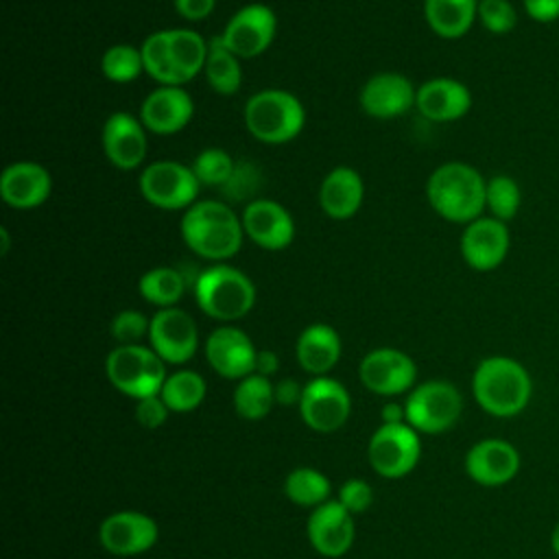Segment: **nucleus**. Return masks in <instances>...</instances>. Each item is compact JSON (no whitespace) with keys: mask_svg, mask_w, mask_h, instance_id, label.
I'll return each instance as SVG.
<instances>
[{"mask_svg":"<svg viewBox=\"0 0 559 559\" xmlns=\"http://www.w3.org/2000/svg\"><path fill=\"white\" fill-rule=\"evenodd\" d=\"M472 395L487 415L509 419L528 406L533 378L528 369L511 356H487L472 373Z\"/></svg>","mask_w":559,"mask_h":559,"instance_id":"1","label":"nucleus"},{"mask_svg":"<svg viewBox=\"0 0 559 559\" xmlns=\"http://www.w3.org/2000/svg\"><path fill=\"white\" fill-rule=\"evenodd\" d=\"M179 229L192 253L216 264L234 258L245 240L240 216L223 201H197L183 212Z\"/></svg>","mask_w":559,"mask_h":559,"instance_id":"2","label":"nucleus"},{"mask_svg":"<svg viewBox=\"0 0 559 559\" xmlns=\"http://www.w3.org/2000/svg\"><path fill=\"white\" fill-rule=\"evenodd\" d=\"M487 179L467 162H445L426 181L430 207L448 223L467 225L485 214Z\"/></svg>","mask_w":559,"mask_h":559,"instance_id":"3","label":"nucleus"},{"mask_svg":"<svg viewBox=\"0 0 559 559\" xmlns=\"http://www.w3.org/2000/svg\"><path fill=\"white\" fill-rule=\"evenodd\" d=\"M197 306L216 321L231 323L251 312L255 304V286L249 275L225 262L203 269L194 284Z\"/></svg>","mask_w":559,"mask_h":559,"instance_id":"4","label":"nucleus"},{"mask_svg":"<svg viewBox=\"0 0 559 559\" xmlns=\"http://www.w3.org/2000/svg\"><path fill=\"white\" fill-rule=\"evenodd\" d=\"M242 120L258 142L284 144L301 133L306 124V109L293 92L269 87L247 98Z\"/></svg>","mask_w":559,"mask_h":559,"instance_id":"5","label":"nucleus"},{"mask_svg":"<svg viewBox=\"0 0 559 559\" xmlns=\"http://www.w3.org/2000/svg\"><path fill=\"white\" fill-rule=\"evenodd\" d=\"M111 386L133 400L159 395L168 373L166 362L146 345H116L105 358Z\"/></svg>","mask_w":559,"mask_h":559,"instance_id":"6","label":"nucleus"},{"mask_svg":"<svg viewBox=\"0 0 559 559\" xmlns=\"http://www.w3.org/2000/svg\"><path fill=\"white\" fill-rule=\"evenodd\" d=\"M404 408L408 426L424 435H439L461 419L463 395L448 380H426L415 384Z\"/></svg>","mask_w":559,"mask_h":559,"instance_id":"7","label":"nucleus"},{"mask_svg":"<svg viewBox=\"0 0 559 559\" xmlns=\"http://www.w3.org/2000/svg\"><path fill=\"white\" fill-rule=\"evenodd\" d=\"M138 188L146 203L173 212L194 205L201 183L190 166L175 159H157L142 168Z\"/></svg>","mask_w":559,"mask_h":559,"instance_id":"8","label":"nucleus"},{"mask_svg":"<svg viewBox=\"0 0 559 559\" xmlns=\"http://www.w3.org/2000/svg\"><path fill=\"white\" fill-rule=\"evenodd\" d=\"M421 456L419 432L404 424H380L367 443V459L376 474L402 478L415 469Z\"/></svg>","mask_w":559,"mask_h":559,"instance_id":"9","label":"nucleus"},{"mask_svg":"<svg viewBox=\"0 0 559 559\" xmlns=\"http://www.w3.org/2000/svg\"><path fill=\"white\" fill-rule=\"evenodd\" d=\"M358 378L367 391L393 397L415 389L417 365L402 349L378 347L362 356L358 365Z\"/></svg>","mask_w":559,"mask_h":559,"instance_id":"10","label":"nucleus"},{"mask_svg":"<svg viewBox=\"0 0 559 559\" xmlns=\"http://www.w3.org/2000/svg\"><path fill=\"white\" fill-rule=\"evenodd\" d=\"M352 397L349 391L330 376L312 378L304 384L299 415L314 432H334L349 419Z\"/></svg>","mask_w":559,"mask_h":559,"instance_id":"11","label":"nucleus"},{"mask_svg":"<svg viewBox=\"0 0 559 559\" xmlns=\"http://www.w3.org/2000/svg\"><path fill=\"white\" fill-rule=\"evenodd\" d=\"M277 17L271 7L251 2L240 7L218 35L221 41L240 59H253L262 55L275 39Z\"/></svg>","mask_w":559,"mask_h":559,"instance_id":"12","label":"nucleus"},{"mask_svg":"<svg viewBox=\"0 0 559 559\" xmlns=\"http://www.w3.org/2000/svg\"><path fill=\"white\" fill-rule=\"evenodd\" d=\"M148 347L166 365H186L199 347V330L194 319L177 306L159 308L151 317Z\"/></svg>","mask_w":559,"mask_h":559,"instance_id":"13","label":"nucleus"},{"mask_svg":"<svg viewBox=\"0 0 559 559\" xmlns=\"http://www.w3.org/2000/svg\"><path fill=\"white\" fill-rule=\"evenodd\" d=\"M461 255L465 264L474 271L487 273L498 269L511 249V234L509 225L493 218V216H480L463 227L461 234Z\"/></svg>","mask_w":559,"mask_h":559,"instance_id":"14","label":"nucleus"},{"mask_svg":"<svg viewBox=\"0 0 559 559\" xmlns=\"http://www.w3.org/2000/svg\"><path fill=\"white\" fill-rule=\"evenodd\" d=\"M465 474L483 487H502L511 483L522 465L518 448L498 437L476 441L465 454Z\"/></svg>","mask_w":559,"mask_h":559,"instance_id":"15","label":"nucleus"},{"mask_svg":"<svg viewBox=\"0 0 559 559\" xmlns=\"http://www.w3.org/2000/svg\"><path fill=\"white\" fill-rule=\"evenodd\" d=\"M157 537V522L140 511H116L98 526L100 546L116 557L142 555L155 546Z\"/></svg>","mask_w":559,"mask_h":559,"instance_id":"16","label":"nucleus"},{"mask_svg":"<svg viewBox=\"0 0 559 559\" xmlns=\"http://www.w3.org/2000/svg\"><path fill=\"white\" fill-rule=\"evenodd\" d=\"M258 349L253 341L236 325H221L205 338V358L210 367L227 380H242L255 371Z\"/></svg>","mask_w":559,"mask_h":559,"instance_id":"17","label":"nucleus"},{"mask_svg":"<svg viewBox=\"0 0 559 559\" xmlns=\"http://www.w3.org/2000/svg\"><path fill=\"white\" fill-rule=\"evenodd\" d=\"M417 87L400 72H378L358 94L360 109L376 120H393L415 107Z\"/></svg>","mask_w":559,"mask_h":559,"instance_id":"18","label":"nucleus"},{"mask_svg":"<svg viewBox=\"0 0 559 559\" xmlns=\"http://www.w3.org/2000/svg\"><path fill=\"white\" fill-rule=\"evenodd\" d=\"M306 535L319 555L343 557L354 544V515L338 500H328L310 511Z\"/></svg>","mask_w":559,"mask_h":559,"instance_id":"19","label":"nucleus"},{"mask_svg":"<svg viewBox=\"0 0 559 559\" xmlns=\"http://www.w3.org/2000/svg\"><path fill=\"white\" fill-rule=\"evenodd\" d=\"M194 103L181 85H157L140 105V122L155 135H175L188 127Z\"/></svg>","mask_w":559,"mask_h":559,"instance_id":"20","label":"nucleus"},{"mask_svg":"<svg viewBox=\"0 0 559 559\" xmlns=\"http://www.w3.org/2000/svg\"><path fill=\"white\" fill-rule=\"evenodd\" d=\"M105 157L118 170H135L146 157V129L140 118L127 111H114L100 131Z\"/></svg>","mask_w":559,"mask_h":559,"instance_id":"21","label":"nucleus"},{"mask_svg":"<svg viewBox=\"0 0 559 559\" xmlns=\"http://www.w3.org/2000/svg\"><path fill=\"white\" fill-rule=\"evenodd\" d=\"M245 236L269 251L286 249L295 238V221L290 212L271 199L249 201L240 214Z\"/></svg>","mask_w":559,"mask_h":559,"instance_id":"22","label":"nucleus"},{"mask_svg":"<svg viewBox=\"0 0 559 559\" xmlns=\"http://www.w3.org/2000/svg\"><path fill=\"white\" fill-rule=\"evenodd\" d=\"M52 177L37 162H13L0 175V197L13 210H35L48 201Z\"/></svg>","mask_w":559,"mask_h":559,"instance_id":"23","label":"nucleus"},{"mask_svg":"<svg viewBox=\"0 0 559 559\" xmlns=\"http://www.w3.org/2000/svg\"><path fill=\"white\" fill-rule=\"evenodd\" d=\"M472 107L469 87L452 76H435L417 87L415 109L430 122L461 120Z\"/></svg>","mask_w":559,"mask_h":559,"instance_id":"24","label":"nucleus"},{"mask_svg":"<svg viewBox=\"0 0 559 559\" xmlns=\"http://www.w3.org/2000/svg\"><path fill=\"white\" fill-rule=\"evenodd\" d=\"M365 199L362 177L349 166L332 168L319 188V205L334 221L352 218Z\"/></svg>","mask_w":559,"mask_h":559,"instance_id":"25","label":"nucleus"},{"mask_svg":"<svg viewBox=\"0 0 559 559\" xmlns=\"http://www.w3.org/2000/svg\"><path fill=\"white\" fill-rule=\"evenodd\" d=\"M295 356L306 373L314 378L328 376L341 358V336L328 323H310L297 336Z\"/></svg>","mask_w":559,"mask_h":559,"instance_id":"26","label":"nucleus"},{"mask_svg":"<svg viewBox=\"0 0 559 559\" xmlns=\"http://www.w3.org/2000/svg\"><path fill=\"white\" fill-rule=\"evenodd\" d=\"M424 17L435 35L459 39L478 20V0H424Z\"/></svg>","mask_w":559,"mask_h":559,"instance_id":"27","label":"nucleus"},{"mask_svg":"<svg viewBox=\"0 0 559 559\" xmlns=\"http://www.w3.org/2000/svg\"><path fill=\"white\" fill-rule=\"evenodd\" d=\"M168 50L177 83L186 85L205 68L210 41L192 28H168Z\"/></svg>","mask_w":559,"mask_h":559,"instance_id":"28","label":"nucleus"},{"mask_svg":"<svg viewBox=\"0 0 559 559\" xmlns=\"http://www.w3.org/2000/svg\"><path fill=\"white\" fill-rule=\"evenodd\" d=\"M207 85L221 96H234L242 85V66L240 57H236L221 37L210 39V50L203 68Z\"/></svg>","mask_w":559,"mask_h":559,"instance_id":"29","label":"nucleus"},{"mask_svg":"<svg viewBox=\"0 0 559 559\" xmlns=\"http://www.w3.org/2000/svg\"><path fill=\"white\" fill-rule=\"evenodd\" d=\"M186 275L175 269V266H153L148 269L140 282H138V293L142 295L144 301L159 308H173L186 293L188 288Z\"/></svg>","mask_w":559,"mask_h":559,"instance_id":"30","label":"nucleus"},{"mask_svg":"<svg viewBox=\"0 0 559 559\" xmlns=\"http://www.w3.org/2000/svg\"><path fill=\"white\" fill-rule=\"evenodd\" d=\"M207 384L201 373L192 369H177L168 373L159 397L166 402L170 413H190L205 400Z\"/></svg>","mask_w":559,"mask_h":559,"instance_id":"31","label":"nucleus"},{"mask_svg":"<svg viewBox=\"0 0 559 559\" xmlns=\"http://www.w3.org/2000/svg\"><path fill=\"white\" fill-rule=\"evenodd\" d=\"M273 404H275V391H273L271 378L251 373L238 380L234 389V411L240 419L258 421L269 415Z\"/></svg>","mask_w":559,"mask_h":559,"instance_id":"32","label":"nucleus"},{"mask_svg":"<svg viewBox=\"0 0 559 559\" xmlns=\"http://www.w3.org/2000/svg\"><path fill=\"white\" fill-rule=\"evenodd\" d=\"M330 480L314 467H295L284 480L286 498L297 507H319L330 500Z\"/></svg>","mask_w":559,"mask_h":559,"instance_id":"33","label":"nucleus"},{"mask_svg":"<svg viewBox=\"0 0 559 559\" xmlns=\"http://www.w3.org/2000/svg\"><path fill=\"white\" fill-rule=\"evenodd\" d=\"M522 205V190L511 175H493L485 188V210L489 216L509 223L518 216Z\"/></svg>","mask_w":559,"mask_h":559,"instance_id":"34","label":"nucleus"},{"mask_svg":"<svg viewBox=\"0 0 559 559\" xmlns=\"http://www.w3.org/2000/svg\"><path fill=\"white\" fill-rule=\"evenodd\" d=\"M100 72L111 83H133L144 72L140 48L131 44H114L100 57Z\"/></svg>","mask_w":559,"mask_h":559,"instance_id":"35","label":"nucleus"},{"mask_svg":"<svg viewBox=\"0 0 559 559\" xmlns=\"http://www.w3.org/2000/svg\"><path fill=\"white\" fill-rule=\"evenodd\" d=\"M144 72L157 85H179L168 50V31H155L140 44ZM183 87V85H181Z\"/></svg>","mask_w":559,"mask_h":559,"instance_id":"36","label":"nucleus"},{"mask_svg":"<svg viewBox=\"0 0 559 559\" xmlns=\"http://www.w3.org/2000/svg\"><path fill=\"white\" fill-rule=\"evenodd\" d=\"M192 173L199 179L201 186H223L229 183L234 177V159L227 151L218 148V146H210L203 148L194 162H192Z\"/></svg>","mask_w":559,"mask_h":559,"instance_id":"37","label":"nucleus"},{"mask_svg":"<svg viewBox=\"0 0 559 559\" xmlns=\"http://www.w3.org/2000/svg\"><path fill=\"white\" fill-rule=\"evenodd\" d=\"M478 22L491 35H507L518 26V11L511 0H478Z\"/></svg>","mask_w":559,"mask_h":559,"instance_id":"38","label":"nucleus"},{"mask_svg":"<svg viewBox=\"0 0 559 559\" xmlns=\"http://www.w3.org/2000/svg\"><path fill=\"white\" fill-rule=\"evenodd\" d=\"M151 319H146L140 310H120L109 325V332L118 345H140V341L148 338Z\"/></svg>","mask_w":559,"mask_h":559,"instance_id":"39","label":"nucleus"},{"mask_svg":"<svg viewBox=\"0 0 559 559\" xmlns=\"http://www.w3.org/2000/svg\"><path fill=\"white\" fill-rule=\"evenodd\" d=\"M352 515L362 513L371 507L373 502V489L367 480L362 478H349L341 485L338 489V498H336Z\"/></svg>","mask_w":559,"mask_h":559,"instance_id":"40","label":"nucleus"},{"mask_svg":"<svg viewBox=\"0 0 559 559\" xmlns=\"http://www.w3.org/2000/svg\"><path fill=\"white\" fill-rule=\"evenodd\" d=\"M170 415V408L166 406V402L159 395H148L142 400H135V419L140 426L153 430L166 424Z\"/></svg>","mask_w":559,"mask_h":559,"instance_id":"41","label":"nucleus"},{"mask_svg":"<svg viewBox=\"0 0 559 559\" xmlns=\"http://www.w3.org/2000/svg\"><path fill=\"white\" fill-rule=\"evenodd\" d=\"M522 9L539 24H552L559 20V0H522Z\"/></svg>","mask_w":559,"mask_h":559,"instance_id":"42","label":"nucleus"},{"mask_svg":"<svg viewBox=\"0 0 559 559\" xmlns=\"http://www.w3.org/2000/svg\"><path fill=\"white\" fill-rule=\"evenodd\" d=\"M173 7L183 20L201 22L214 11L216 0H173Z\"/></svg>","mask_w":559,"mask_h":559,"instance_id":"43","label":"nucleus"},{"mask_svg":"<svg viewBox=\"0 0 559 559\" xmlns=\"http://www.w3.org/2000/svg\"><path fill=\"white\" fill-rule=\"evenodd\" d=\"M273 391L275 404L280 406H299L304 395V386H299V382L293 378H282L280 382H273Z\"/></svg>","mask_w":559,"mask_h":559,"instance_id":"44","label":"nucleus"},{"mask_svg":"<svg viewBox=\"0 0 559 559\" xmlns=\"http://www.w3.org/2000/svg\"><path fill=\"white\" fill-rule=\"evenodd\" d=\"M280 367V358L273 349H258V356H255V371L253 373H260L264 378H271Z\"/></svg>","mask_w":559,"mask_h":559,"instance_id":"45","label":"nucleus"},{"mask_svg":"<svg viewBox=\"0 0 559 559\" xmlns=\"http://www.w3.org/2000/svg\"><path fill=\"white\" fill-rule=\"evenodd\" d=\"M380 417H382V424H404L406 421V408H404V404L386 402L380 408Z\"/></svg>","mask_w":559,"mask_h":559,"instance_id":"46","label":"nucleus"},{"mask_svg":"<svg viewBox=\"0 0 559 559\" xmlns=\"http://www.w3.org/2000/svg\"><path fill=\"white\" fill-rule=\"evenodd\" d=\"M550 548H552V552L559 557V522L552 526V531H550Z\"/></svg>","mask_w":559,"mask_h":559,"instance_id":"47","label":"nucleus"}]
</instances>
